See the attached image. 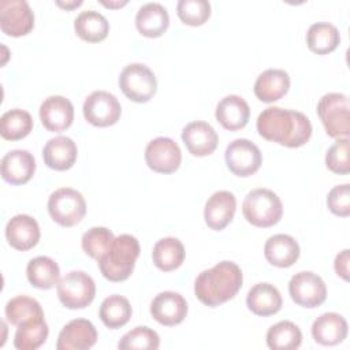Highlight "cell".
I'll return each instance as SVG.
<instances>
[{
    "label": "cell",
    "mask_w": 350,
    "mask_h": 350,
    "mask_svg": "<svg viewBox=\"0 0 350 350\" xmlns=\"http://www.w3.org/2000/svg\"><path fill=\"white\" fill-rule=\"evenodd\" d=\"M49 329L44 319L22 324L16 328L14 346L18 350H36L45 343Z\"/></svg>",
    "instance_id": "obj_36"
},
{
    "label": "cell",
    "mask_w": 350,
    "mask_h": 350,
    "mask_svg": "<svg viewBox=\"0 0 350 350\" xmlns=\"http://www.w3.org/2000/svg\"><path fill=\"white\" fill-rule=\"evenodd\" d=\"M56 4L64 10H74L82 4V0H68V1L56 0Z\"/></svg>",
    "instance_id": "obj_43"
},
{
    "label": "cell",
    "mask_w": 350,
    "mask_h": 350,
    "mask_svg": "<svg viewBox=\"0 0 350 350\" xmlns=\"http://www.w3.org/2000/svg\"><path fill=\"white\" fill-rule=\"evenodd\" d=\"M4 312L7 320L16 327L34 320L44 319V310L40 302L27 295H18L11 298L5 304Z\"/></svg>",
    "instance_id": "obj_33"
},
{
    "label": "cell",
    "mask_w": 350,
    "mask_h": 350,
    "mask_svg": "<svg viewBox=\"0 0 350 350\" xmlns=\"http://www.w3.org/2000/svg\"><path fill=\"white\" fill-rule=\"evenodd\" d=\"M59 301L68 309H83L96 297V283L83 271H71L59 279L56 284Z\"/></svg>",
    "instance_id": "obj_6"
},
{
    "label": "cell",
    "mask_w": 350,
    "mask_h": 350,
    "mask_svg": "<svg viewBox=\"0 0 350 350\" xmlns=\"http://www.w3.org/2000/svg\"><path fill=\"white\" fill-rule=\"evenodd\" d=\"M290 89V77L284 70L268 68L254 82V94L262 103L280 100Z\"/></svg>",
    "instance_id": "obj_25"
},
{
    "label": "cell",
    "mask_w": 350,
    "mask_h": 350,
    "mask_svg": "<svg viewBox=\"0 0 350 350\" xmlns=\"http://www.w3.org/2000/svg\"><path fill=\"white\" fill-rule=\"evenodd\" d=\"M97 342V329L86 319H74L60 331L56 342L57 350H88Z\"/></svg>",
    "instance_id": "obj_15"
},
{
    "label": "cell",
    "mask_w": 350,
    "mask_h": 350,
    "mask_svg": "<svg viewBox=\"0 0 350 350\" xmlns=\"http://www.w3.org/2000/svg\"><path fill=\"white\" fill-rule=\"evenodd\" d=\"M182 141L187 150L197 157L212 154L217 148L219 137L215 129L202 120L187 123L182 130Z\"/></svg>",
    "instance_id": "obj_17"
},
{
    "label": "cell",
    "mask_w": 350,
    "mask_h": 350,
    "mask_svg": "<svg viewBox=\"0 0 350 350\" xmlns=\"http://www.w3.org/2000/svg\"><path fill=\"white\" fill-rule=\"evenodd\" d=\"M33 124V118L27 111L14 108L3 113L0 119V134L4 139L18 141L30 134Z\"/></svg>",
    "instance_id": "obj_35"
},
{
    "label": "cell",
    "mask_w": 350,
    "mask_h": 350,
    "mask_svg": "<svg viewBox=\"0 0 350 350\" xmlns=\"http://www.w3.org/2000/svg\"><path fill=\"white\" fill-rule=\"evenodd\" d=\"M176 14L185 25L201 26L211 16V4L206 0H179Z\"/></svg>",
    "instance_id": "obj_39"
},
{
    "label": "cell",
    "mask_w": 350,
    "mask_h": 350,
    "mask_svg": "<svg viewBox=\"0 0 350 350\" xmlns=\"http://www.w3.org/2000/svg\"><path fill=\"white\" fill-rule=\"evenodd\" d=\"M340 42V34L336 26L328 22H317L310 25L306 33L308 48L317 55L334 52Z\"/></svg>",
    "instance_id": "obj_31"
},
{
    "label": "cell",
    "mask_w": 350,
    "mask_h": 350,
    "mask_svg": "<svg viewBox=\"0 0 350 350\" xmlns=\"http://www.w3.org/2000/svg\"><path fill=\"white\" fill-rule=\"evenodd\" d=\"M36 171L34 156L25 149L10 150L1 159V178L11 185H23Z\"/></svg>",
    "instance_id": "obj_20"
},
{
    "label": "cell",
    "mask_w": 350,
    "mask_h": 350,
    "mask_svg": "<svg viewBox=\"0 0 350 350\" xmlns=\"http://www.w3.org/2000/svg\"><path fill=\"white\" fill-rule=\"evenodd\" d=\"M159 346V334L146 325H139L130 329L118 343L120 350H156Z\"/></svg>",
    "instance_id": "obj_37"
},
{
    "label": "cell",
    "mask_w": 350,
    "mask_h": 350,
    "mask_svg": "<svg viewBox=\"0 0 350 350\" xmlns=\"http://www.w3.org/2000/svg\"><path fill=\"white\" fill-rule=\"evenodd\" d=\"M40 235L37 220L29 215H15L5 226V238L10 246L21 252L34 247L40 241Z\"/></svg>",
    "instance_id": "obj_19"
},
{
    "label": "cell",
    "mask_w": 350,
    "mask_h": 350,
    "mask_svg": "<svg viewBox=\"0 0 350 350\" xmlns=\"http://www.w3.org/2000/svg\"><path fill=\"white\" fill-rule=\"evenodd\" d=\"M256 127L267 141L287 148H299L312 137V123L305 113L279 107L265 108L258 115Z\"/></svg>",
    "instance_id": "obj_1"
},
{
    "label": "cell",
    "mask_w": 350,
    "mask_h": 350,
    "mask_svg": "<svg viewBox=\"0 0 350 350\" xmlns=\"http://www.w3.org/2000/svg\"><path fill=\"white\" fill-rule=\"evenodd\" d=\"M327 206L334 215L347 217L350 215V185L334 186L327 194Z\"/></svg>",
    "instance_id": "obj_41"
},
{
    "label": "cell",
    "mask_w": 350,
    "mask_h": 350,
    "mask_svg": "<svg viewBox=\"0 0 350 350\" xmlns=\"http://www.w3.org/2000/svg\"><path fill=\"white\" fill-rule=\"evenodd\" d=\"M85 119L96 127H108L115 124L122 115L119 100L109 92L94 90L83 103L82 107Z\"/></svg>",
    "instance_id": "obj_10"
},
{
    "label": "cell",
    "mask_w": 350,
    "mask_h": 350,
    "mask_svg": "<svg viewBox=\"0 0 350 350\" xmlns=\"http://www.w3.org/2000/svg\"><path fill=\"white\" fill-rule=\"evenodd\" d=\"M77 156L78 149L75 142L64 135L51 138L42 149L44 163L56 171L70 170L74 165Z\"/></svg>",
    "instance_id": "obj_24"
},
{
    "label": "cell",
    "mask_w": 350,
    "mask_h": 350,
    "mask_svg": "<svg viewBox=\"0 0 350 350\" xmlns=\"http://www.w3.org/2000/svg\"><path fill=\"white\" fill-rule=\"evenodd\" d=\"M100 3H101L103 5H105V7H108V8H120V7H123L124 4H127L126 0H123V1H105V0H101Z\"/></svg>",
    "instance_id": "obj_44"
},
{
    "label": "cell",
    "mask_w": 350,
    "mask_h": 350,
    "mask_svg": "<svg viewBox=\"0 0 350 350\" xmlns=\"http://www.w3.org/2000/svg\"><path fill=\"white\" fill-rule=\"evenodd\" d=\"M237 209V198L228 190L215 191L206 201L204 208V219L211 230L220 231L226 228Z\"/></svg>",
    "instance_id": "obj_18"
},
{
    "label": "cell",
    "mask_w": 350,
    "mask_h": 350,
    "mask_svg": "<svg viewBox=\"0 0 350 350\" xmlns=\"http://www.w3.org/2000/svg\"><path fill=\"white\" fill-rule=\"evenodd\" d=\"M349 261H350V250L345 249L340 253L336 254L334 261V268L338 276H340L343 280H349Z\"/></svg>",
    "instance_id": "obj_42"
},
{
    "label": "cell",
    "mask_w": 350,
    "mask_h": 350,
    "mask_svg": "<svg viewBox=\"0 0 350 350\" xmlns=\"http://www.w3.org/2000/svg\"><path fill=\"white\" fill-rule=\"evenodd\" d=\"M152 317L161 325L174 327L180 324L187 314V302L179 293H159L150 304Z\"/></svg>",
    "instance_id": "obj_14"
},
{
    "label": "cell",
    "mask_w": 350,
    "mask_h": 350,
    "mask_svg": "<svg viewBox=\"0 0 350 350\" xmlns=\"http://www.w3.org/2000/svg\"><path fill=\"white\" fill-rule=\"evenodd\" d=\"M133 314L131 305L129 299L119 294H112L107 297L98 310V316L105 327L111 329H118L126 325Z\"/></svg>",
    "instance_id": "obj_32"
},
{
    "label": "cell",
    "mask_w": 350,
    "mask_h": 350,
    "mask_svg": "<svg viewBox=\"0 0 350 350\" xmlns=\"http://www.w3.org/2000/svg\"><path fill=\"white\" fill-rule=\"evenodd\" d=\"M40 120L52 133L67 130L74 120V107L63 96H49L40 105Z\"/></svg>",
    "instance_id": "obj_16"
},
{
    "label": "cell",
    "mask_w": 350,
    "mask_h": 350,
    "mask_svg": "<svg viewBox=\"0 0 350 350\" xmlns=\"http://www.w3.org/2000/svg\"><path fill=\"white\" fill-rule=\"evenodd\" d=\"M243 275L234 261H220L202 271L194 282V294L206 306H219L234 298L242 287Z\"/></svg>",
    "instance_id": "obj_2"
},
{
    "label": "cell",
    "mask_w": 350,
    "mask_h": 350,
    "mask_svg": "<svg viewBox=\"0 0 350 350\" xmlns=\"http://www.w3.org/2000/svg\"><path fill=\"white\" fill-rule=\"evenodd\" d=\"M170 25V15L164 5L159 3H146L137 11V30L149 38L163 36Z\"/></svg>",
    "instance_id": "obj_26"
},
{
    "label": "cell",
    "mask_w": 350,
    "mask_h": 350,
    "mask_svg": "<svg viewBox=\"0 0 350 350\" xmlns=\"http://www.w3.org/2000/svg\"><path fill=\"white\" fill-rule=\"evenodd\" d=\"M115 237L113 232L105 227H92L82 235V249L83 252L94 258L100 260L111 247Z\"/></svg>",
    "instance_id": "obj_38"
},
{
    "label": "cell",
    "mask_w": 350,
    "mask_h": 350,
    "mask_svg": "<svg viewBox=\"0 0 350 350\" xmlns=\"http://www.w3.org/2000/svg\"><path fill=\"white\" fill-rule=\"evenodd\" d=\"M312 336L319 345L335 346L346 339L347 321L339 313H323L312 324Z\"/></svg>",
    "instance_id": "obj_21"
},
{
    "label": "cell",
    "mask_w": 350,
    "mask_h": 350,
    "mask_svg": "<svg viewBox=\"0 0 350 350\" xmlns=\"http://www.w3.org/2000/svg\"><path fill=\"white\" fill-rule=\"evenodd\" d=\"M34 27V14L25 0L0 1V29L11 37L29 34Z\"/></svg>",
    "instance_id": "obj_12"
},
{
    "label": "cell",
    "mask_w": 350,
    "mask_h": 350,
    "mask_svg": "<svg viewBox=\"0 0 350 350\" xmlns=\"http://www.w3.org/2000/svg\"><path fill=\"white\" fill-rule=\"evenodd\" d=\"M119 88L134 103L149 101L157 90V79L153 71L142 63L127 64L119 75Z\"/></svg>",
    "instance_id": "obj_8"
},
{
    "label": "cell",
    "mask_w": 350,
    "mask_h": 350,
    "mask_svg": "<svg viewBox=\"0 0 350 350\" xmlns=\"http://www.w3.org/2000/svg\"><path fill=\"white\" fill-rule=\"evenodd\" d=\"M139 242L130 234L116 237L108 252L98 260L101 275L109 282H123L134 271L135 261L139 256Z\"/></svg>",
    "instance_id": "obj_3"
},
{
    "label": "cell",
    "mask_w": 350,
    "mask_h": 350,
    "mask_svg": "<svg viewBox=\"0 0 350 350\" xmlns=\"http://www.w3.org/2000/svg\"><path fill=\"white\" fill-rule=\"evenodd\" d=\"M302 343V332L288 320L279 321L267 331V345L272 350H294Z\"/></svg>",
    "instance_id": "obj_34"
},
{
    "label": "cell",
    "mask_w": 350,
    "mask_h": 350,
    "mask_svg": "<svg viewBox=\"0 0 350 350\" xmlns=\"http://www.w3.org/2000/svg\"><path fill=\"white\" fill-rule=\"evenodd\" d=\"M153 264L163 272L179 268L185 260V246L174 237H165L157 241L152 252Z\"/></svg>",
    "instance_id": "obj_29"
},
{
    "label": "cell",
    "mask_w": 350,
    "mask_h": 350,
    "mask_svg": "<svg viewBox=\"0 0 350 350\" xmlns=\"http://www.w3.org/2000/svg\"><path fill=\"white\" fill-rule=\"evenodd\" d=\"M74 30L79 38L88 42H100L109 33V22L94 10L82 11L74 21Z\"/></svg>",
    "instance_id": "obj_28"
},
{
    "label": "cell",
    "mask_w": 350,
    "mask_h": 350,
    "mask_svg": "<svg viewBox=\"0 0 350 350\" xmlns=\"http://www.w3.org/2000/svg\"><path fill=\"white\" fill-rule=\"evenodd\" d=\"M349 138H338L325 153V165L329 171L339 175H346L350 171L349 160Z\"/></svg>",
    "instance_id": "obj_40"
},
{
    "label": "cell",
    "mask_w": 350,
    "mask_h": 350,
    "mask_svg": "<svg viewBox=\"0 0 350 350\" xmlns=\"http://www.w3.org/2000/svg\"><path fill=\"white\" fill-rule=\"evenodd\" d=\"M215 116L226 130L237 131L247 124L250 108L241 96L230 94L217 103Z\"/></svg>",
    "instance_id": "obj_22"
},
{
    "label": "cell",
    "mask_w": 350,
    "mask_h": 350,
    "mask_svg": "<svg viewBox=\"0 0 350 350\" xmlns=\"http://www.w3.org/2000/svg\"><path fill=\"white\" fill-rule=\"evenodd\" d=\"M288 294L291 299L302 308H317L327 298L324 280L314 272L301 271L288 282Z\"/></svg>",
    "instance_id": "obj_11"
},
{
    "label": "cell",
    "mask_w": 350,
    "mask_h": 350,
    "mask_svg": "<svg viewBox=\"0 0 350 350\" xmlns=\"http://www.w3.org/2000/svg\"><path fill=\"white\" fill-rule=\"evenodd\" d=\"M26 276L31 286L41 290H49L57 284L60 269L57 262L51 257L38 256L27 262Z\"/></svg>",
    "instance_id": "obj_30"
},
{
    "label": "cell",
    "mask_w": 350,
    "mask_h": 350,
    "mask_svg": "<svg viewBox=\"0 0 350 350\" xmlns=\"http://www.w3.org/2000/svg\"><path fill=\"white\" fill-rule=\"evenodd\" d=\"M349 97L343 93H327L317 103V115L331 138H349Z\"/></svg>",
    "instance_id": "obj_5"
},
{
    "label": "cell",
    "mask_w": 350,
    "mask_h": 350,
    "mask_svg": "<svg viewBox=\"0 0 350 350\" xmlns=\"http://www.w3.org/2000/svg\"><path fill=\"white\" fill-rule=\"evenodd\" d=\"M246 305L257 316H272L282 309L283 299L279 290L271 283L254 284L246 297Z\"/></svg>",
    "instance_id": "obj_27"
},
{
    "label": "cell",
    "mask_w": 350,
    "mask_h": 350,
    "mask_svg": "<svg viewBox=\"0 0 350 350\" xmlns=\"http://www.w3.org/2000/svg\"><path fill=\"white\" fill-rule=\"evenodd\" d=\"M48 212L53 221L63 227L78 224L86 213L83 196L71 187H60L48 198Z\"/></svg>",
    "instance_id": "obj_7"
},
{
    "label": "cell",
    "mask_w": 350,
    "mask_h": 350,
    "mask_svg": "<svg viewBox=\"0 0 350 350\" xmlns=\"http://www.w3.org/2000/svg\"><path fill=\"white\" fill-rule=\"evenodd\" d=\"M298 242L287 234H275L264 245V256L271 265L288 268L299 258Z\"/></svg>",
    "instance_id": "obj_23"
},
{
    "label": "cell",
    "mask_w": 350,
    "mask_h": 350,
    "mask_svg": "<svg viewBox=\"0 0 350 350\" xmlns=\"http://www.w3.org/2000/svg\"><path fill=\"white\" fill-rule=\"evenodd\" d=\"M242 213L250 224L267 228L282 219L283 204L276 193L260 187L246 194L242 204Z\"/></svg>",
    "instance_id": "obj_4"
},
{
    "label": "cell",
    "mask_w": 350,
    "mask_h": 350,
    "mask_svg": "<svg viewBox=\"0 0 350 350\" xmlns=\"http://www.w3.org/2000/svg\"><path fill=\"white\" fill-rule=\"evenodd\" d=\"M227 168L237 176L246 178L258 171L262 156L256 144L246 138H238L230 142L224 152Z\"/></svg>",
    "instance_id": "obj_9"
},
{
    "label": "cell",
    "mask_w": 350,
    "mask_h": 350,
    "mask_svg": "<svg viewBox=\"0 0 350 350\" xmlns=\"http://www.w3.org/2000/svg\"><path fill=\"white\" fill-rule=\"evenodd\" d=\"M145 161L154 172L172 174L182 163V152L174 139L168 137H157L146 145Z\"/></svg>",
    "instance_id": "obj_13"
}]
</instances>
